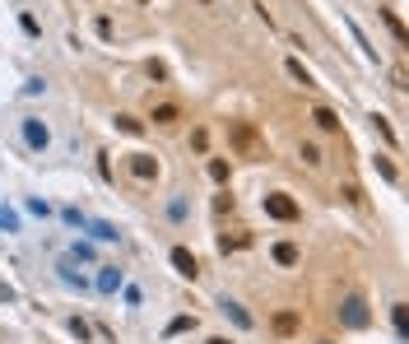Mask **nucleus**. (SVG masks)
Listing matches in <instances>:
<instances>
[{
    "instance_id": "obj_1",
    "label": "nucleus",
    "mask_w": 409,
    "mask_h": 344,
    "mask_svg": "<svg viewBox=\"0 0 409 344\" xmlns=\"http://www.w3.org/2000/svg\"><path fill=\"white\" fill-rule=\"evenodd\" d=\"M228 145L237 149L242 158H251V163H261V158H266V140H261V131H256L251 121H232V126H228Z\"/></svg>"
},
{
    "instance_id": "obj_2",
    "label": "nucleus",
    "mask_w": 409,
    "mask_h": 344,
    "mask_svg": "<svg viewBox=\"0 0 409 344\" xmlns=\"http://www.w3.org/2000/svg\"><path fill=\"white\" fill-rule=\"evenodd\" d=\"M340 316H344V326H354V331H363L367 321H372V316H367V302L358 298V293H349V298H344V307H340Z\"/></svg>"
},
{
    "instance_id": "obj_3",
    "label": "nucleus",
    "mask_w": 409,
    "mask_h": 344,
    "mask_svg": "<svg viewBox=\"0 0 409 344\" xmlns=\"http://www.w3.org/2000/svg\"><path fill=\"white\" fill-rule=\"evenodd\" d=\"M266 214H270V219H298V200H288L284 196V191H275V196H266Z\"/></svg>"
},
{
    "instance_id": "obj_4",
    "label": "nucleus",
    "mask_w": 409,
    "mask_h": 344,
    "mask_svg": "<svg viewBox=\"0 0 409 344\" xmlns=\"http://www.w3.org/2000/svg\"><path fill=\"white\" fill-rule=\"evenodd\" d=\"M131 172H135L140 182H154V177H158V163H154L149 154H131Z\"/></svg>"
},
{
    "instance_id": "obj_5",
    "label": "nucleus",
    "mask_w": 409,
    "mask_h": 344,
    "mask_svg": "<svg viewBox=\"0 0 409 344\" xmlns=\"http://www.w3.org/2000/svg\"><path fill=\"white\" fill-rule=\"evenodd\" d=\"M172 266H177V270H182V275H186V279H196V275H200L196 256H191L186 247H172Z\"/></svg>"
},
{
    "instance_id": "obj_6",
    "label": "nucleus",
    "mask_w": 409,
    "mask_h": 344,
    "mask_svg": "<svg viewBox=\"0 0 409 344\" xmlns=\"http://www.w3.org/2000/svg\"><path fill=\"white\" fill-rule=\"evenodd\" d=\"M23 140L33 149H47V126H37V121H23Z\"/></svg>"
},
{
    "instance_id": "obj_7",
    "label": "nucleus",
    "mask_w": 409,
    "mask_h": 344,
    "mask_svg": "<svg viewBox=\"0 0 409 344\" xmlns=\"http://www.w3.org/2000/svg\"><path fill=\"white\" fill-rule=\"evenodd\" d=\"M312 121H316V126H321V131H331V135H335V131H340V117H335V112H331V107H316V112H312Z\"/></svg>"
},
{
    "instance_id": "obj_8",
    "label": "nucleus",
    "mask_w": 409,
    "mask_h": 344,
    "mask_svg": "<svg viewBox=\"0 0 409 344\" xmlns=\"http://www.w3.org/2000/svg\"><path fill=\"white\" fill-rule=\"evenodd\" d=\"M275 261H279V266H298V247H293V242H279V247H275Z\"/></svg>"
},
{
    "instance_id": "obj_9",
    "label": "nucleus",
    "mask_w": 409,
    "mask_h": 344,
    "mask_svg": "<svg viewBox=\"0 0 409 344\" xmlns=\"http://www.w3.org/2000/svg\"><path fill=\"white\" fill-rule=\"evenodd\" d=\"M275 331H279V335H293V331H298V316H293V312H279V316H275Z\"/></svg>"
},
{
    "instance_id": "obj_10",
    "label": "nucleus",
    "mask_w": 409,
    "mask_h": 344,
    "mask_svg": "<svg viewBox=\"0 0 409 344\" xmlns=\"http://www.w3.org/2000/svg\"><path fill=\"white\" fill-rule=\"evenodd\" d=\"M247 242H251V237H247V233H232V237L223 233V237H219V247H223V251H242Z\"/></svg>"
},
{
    "instance_id": "obj_11",
    "label": "nucleus",
    "mask_w": 409,
    "mask_h": 344,
    "mask_svg": "<svg viewBox=\"0 0 409 344\" xmlns=\"http://www.w3.org/2000/svg\"><path fill=\"white\" fill-rule=\"evenodd\" d=\"M391 321H396V335L405 340L409 335V316H405V302H396V312H391Z\"/></svg>"
},
{
    "instance_id": "obj_12",
    "label": "nucleus",
    "mask_w": 409,
    "mask_h": 344,
    "mask_svg": "<svg viewBox=\"0 0 409 344\" xmlns=\"http://www.w3.org/2000/svg\"><path fill=\"white\" fill-rule=\"evenodd\" d=\"M288 75L298 79L302 89H312V84H316V79H312V75H307V70H302V61H288Z\"/></svg>"
},
{
    "instance_id": "obj_13",
    "label": "nucleus",
    "mask_w": 409,
    "mask_h": 344,
    "mask_svg": "<svg viewBox=\"0 0 409 344\" xmlns=\"http://www.w3.org/2000/svg\"><path fill=\"white\" fill-rule=\"evenodd\" d=\"M154 121H158V126H172V121H177V107H172V102L154 107Z\"/></svg>"
},
{
    "instance_id": "obj_14",
    "label": "nucleus",
    "mask_w": 409,
    "mask_h": 344,
    "mask_svg": "<svg viewBox=\"0 0 409 344\" xmlns=\"http://www.w3.org/2000/svg\"><path fill=\"white\" fill-rule=\"evenodd\" d=\"M381 19H386V28H391V33H396V42H405V23H400V19H396V14H391V10H381Z\"/></svg>"
},
{
    "instance_id": "obj_15",
    "label": "nucleus",
    "mask_w": 409,
    "mask_h": 344,
    "mask_svg": "<svg viewBox=\"0 0 409 344\" xmlns=\"http://www.w3.org/2000/svg\"><path fill=\"white\" fill-rule=\"evenodd\" d=\"M210 177L214 182H228V163H223V158H210Z\"/></svg>"
},
{
    "instance_id": "obj_16",
    "label": "nucleus",
    "mask_w": 409,
    "mask_h": 344,
    "mask_svg": "<svg viewBox=\"0 0 409 344\" xmlns=\"http://www.w3.org/2000/svg\"><path fill=\"white\" fill-rule=\"evenodd\" d=\"M372 126H377V135H381V140H391V145H396V131L386 126V117H372Z\"/></svg>"
},
{
    "instance_id": "obj_17",
    "label": "nucleus",
    "mask_w": 409,
    "mask_h": 344,
    "mask_svg": "<svg viewBox=\"0 0 409 344\" xmlns=\"http://www.w3.org/2000/svg\"><path fill=\"white\" fill-rule=\"evenodd\" d=\"M191 326H196V316H177V321L167 326V335H182V331H191Z\"/></svg>"
},
{
    "instance_id": "obj_18",
    "label": "nucleus",
    "mask_w": 409,
    "mask_h": 344,
    "mask_svg": "<svg viewBox=\"0 0 409 344\" xmlns=\"http://www.w3.org/2000/svg\"><path fill=\"white\" fill-rule=\"evenodd\" d=\"M377 172H381L386 182H396V163H391V158H377Z\"/></svg>"
},
{
    "instance_id": "obj_19",
    "label": "nucleus",
    "mask_w": 409,
    "mask_h": 344,
    "mask_svg": "<svg viewBox=\"0 0 409 344\" xmlns=\"http://www.w3.org/2000/svg\"><path fill=\"white\" fill-rule=\"evenodd\" d=\"M223 307H228V312H232V321H237V326H251V316H247V312H242V307H237V302H223Z\"/></svg>"
},
{
    "instance_id": "obj_20",
    "label": "nucleus",
    "mask_w": 409,
    "mask_h": 344,
    "mask_svg": "<svg viewBox=\"0 0 409 344\" xmlns=\"http://www.w3.org/2000/svg\"><path fill=\"white\" fill-rule=\"evenodd\" d=\"M117 126H121L126 135H140V121H135V117H117Z\"/></svg>"
},
{
    "instance_id": "obj_21",
    "label": "nucleus",
    "mask_w": 409,
    "mask_h": 344,
    "mask_svg": "<svg viewBox=\"0 0 409 344\" xmlns=\"http://www.w3.org/2000/svg\"><path fill=\"white\" fill-rule=\"evenodd\" d=\"M302 163L316 167V163H321V149H316V145H302Z\"/></svg>"
},
{
    "instance_id": "obj_22",
    "label": "nucleus",
    "mask_w": 409,
    "mask_h": 344,
    "mask_svg": "<svg viewBox=\"0 0 409 344\" xmlns=\"http://www.w3.org/2000/svg\"><path fill=\"white\" fill-rule=\"evenodd\" d=\"M344 200H349V205H363V191H358L354 182H349V186H344Z\"/></svg>"
},
{
    "instance_id": "obj_23",
    "label": "nucleus",
    "mask_w": 409,
    "mask_h": 344,
    "mask_svg": "<svg viewBox=\"0 0 409 344\" xmlns=\"http://www.w3.org/2000/svg\"><path fill=\"white\" fill-rule=\"evenodd\" d=\"M14 298V293H10V284H0V302H10Z\"/></svg>"
},
{
    "instance_id": "obj_24",
    "label": "nucleus",
    "mask_w": 409,
    "mask_h": 344,
    "mask_svg": "<svg viewBox=\"0 0 409 344\" xmlns=\"http://www.w3.org/2000/svg\"><path fill=\"white\" fill-rule=\"evenodd\" d=\"M210 344H228V340H219V335H214V340H210Z\"/></svg>"
},
{
    "instance_id": "obj_25",
    "label": "nucleus",
    "mask_w": 409,
    "mask_h": 344,
    "mask_svg": "<svg viewBox=\"0 0 409 344\" xmlns=\"http://www.w3.org/2000/svg\"><path fill=\"white\" fill-rule=\"evenodd\" d=\"M321 344H326V340H321Z\"/></svg>"
}]
</instances>
